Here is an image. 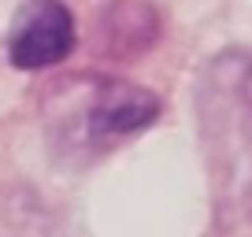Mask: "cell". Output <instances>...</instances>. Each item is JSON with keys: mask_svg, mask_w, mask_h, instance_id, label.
Listing matches in <instances>:
<instances>
[{"mask_svg": "<svg viewBox=\"0 0 252 237\" xmlns=\"http://www.w3.org/2000/svg\"><path fill=\"white\" fill-rule=\"evenodd\" d=\"M78 130L86 145H115L123 137H134L141 130H149L159 118V96L145 86L134 82L104 78L93 82V89L86 93V108L78 111Z\"/></svg>", "mask_w": 252, "mask_h": 237, "instance_id": "1", "label": "cell"}, {"mask_svg": "<svg viewBox=\"0 0 252 237\" xmlns=\"http://www.w3.org/2000/svg\"><path fill=\"white\" fill-rule=\"evenodd\" d=\"M78 45L74 15L63 0H26L8 30V59L19 71H45L63 63Z\"/></svg>", "mask_w": 252, "mask_h": 237, "instance_id": "2", "label": "cell"}, {"mask_svg": "<svg viewBox=\"0 0 252 237\" xmlns=\"http://www.w3.org/2000/svg\"><path fill=\"white\" fill-rule=\"evenodd\" d=\"M245 100H249V108H252V63H249V74H245Z\"/></svg>", "mask_w": 252, "mask_h": 237, "instance_id": "3", "label": "cell"}]
</instances>
